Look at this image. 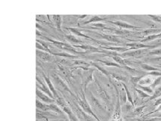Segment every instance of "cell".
Returning <instances> with one entry per match:
<instances>
[{
    "label": "cell",
    "instance_id": "1",
    "mask_svg": "<svg viewBox=\"0 0 161 121\" xmlns=\"http://www.w3.org/2000/svg\"><path fill=\"white\" fill-rule=\"evenodd\" d=\"M85 94L83 93V91H82L81 97H75L76 101H77L78 104H79L80 108H81L82 111L85 112V113H86V114H87L88 115L90 116V117L91 116L93 117L97 121H101L100 120H99V118H98V117L95 115V114H94V112H93V111L92 110L91 105L89 104V101H88V100L85 99Z\"/></svg>",
    "mask_w": 161,
    "mask_h": 121
},
{
    "label": "cell",
    "instance_id": "2",
    "mask_svg": "<svg viewBox=\"0 0 161 121\" xmlns=\"http://www.w3.org/2000/svg\"><path fill=\"white\" fill-rule=\"evenodd\" d=\"M45 38H46V39H48V41L50 42L52 44L55 45L57 48H59V49L64 51V52H70V53H72L73 55L85 54V53H83V52H80L79 51L75 49L74 47L72 45H71V44H69V43H63V42L57 41V40H55V39H49V38L46 37V36H45Z\"/></svg>",
    "mask_w": 161,
    "mask_h": 121
},
{
    "label": "cell",
    "instance_id": "3",
    "mask_svg": "<svg viewBox=\"0 0 161 121\" xmlns=\"http://www.w3.org/2000/svg\"><path fill=\"white\" fill-rule=\"evenodd\" d=\"M83 71L84 72L82 73V89L83 91L85 92L89 84L93 80V73L94 72V69L89 68Z\"/></svg>",
    "mask_w": 161,
    "mask_h": 121
},
{
    "label": "cell",
    "instance_id": "4",
    "mask_svg": "<svg viewBox=\"0 0 161 121\" xmlns=\"http://www.w3.org/2000/svg\"><path fill=\"white\" fill-rule=\"evenodd\" d=\"M95 80V83H96L97 87H98V91L99 95L102 98V101L104 102V104H105V106H111V97H110L109 94L107 92V90L104 89L103 86H102V83H101L99 81H98L97 79H94Z\"/></svg>",
    "mask_w": 161,
    "mask_h": 121
},
{
    "label": "cell",
    "instance_id": "5",
    "mask_svg": "<svg viewBox=\"0 0 161 121\" xmlns=\"http://www.w3.org/2000/svg\"><path fill=\"white\" fill-rule=\"evenodd\" d=\"M89 104H91L94 108H96V110L98 109V111L102 112H106L107 109H106L105 104H104L103 101H101L99 99H98L96 97L94 96L92 94V92H89Z\"/></svg>",
    "mask_w": 161,
    "mask_h": 121
},
{
    "label": "cell",
    "instance_id": "6",
    "mask_svg": "<svg viewBox=\"0 0 161 121\" xmlns=\"http://www.w3.org/2000/svg\"><path fill=\"white\" fill-rule=\"evenodd\" d=\"M83 31L88 32V33H92V34H95L98 38H100V39H104L108 42H111V43H123L122 40L119 39L118 36L117 35H113V34H98V33H96V32L89 31V30H83Z\"/></svg>",
    "mask_w": 161,
    "mask_h": 121
},
{
    "label": "cell",
    "instance_id": "7",
    "mask_svg": "<svg viewBox=\"0 0 161 121\" xmlns=\"http://www.w3.org/2000/svg\"><path fill=\"white\" fill-rule=\"evenodd\" d=\"M148 49H138V50H130L127 52L122 53L120 55L121 57H135V58H138L140 56H142L144 55L148 54Z\"/></svg>",
    "mask_w": 161,
    "mask_h": 121
},
{
    "label": "cell",
    "instance_id": "8",
    "mask_svg": "<svg viewBox=\"0 0 161 121\" xmlns=\"http://www.w3.org/2000/svg\"><path fill=\"white\" fill-rule=\"evenodd\" d=\"M126 46L129 47L130 50H138V49H144V48H153L158 47V45H146L144 43H141L140 42L139 43H126Z\"/></svg>",
    "mask_w": 161,
    "mask_h": 121
},
{
    "label": "cell",
    "instance_id": "9",
    "mask_svg": "<svg viewBox=\"0 0 161 121\" xmlns=\"http://www.w3.org/2000/svg\"><path fill=\"white\" fill-rule=\"evenodd\" d=\"M36 96L37 98H38V99H39V101H41L46 103V104H50L55 103V99L50 98L48 95L44 93L43 92H42L41 90H39V89H37V88L36 91Z\"/></svg>",
    "mask_w": 161,
    "mask_h": 121
},
{
    "label": "cell",
    "instance_id": "10",
    "mask_svg": "<svg viewBox=\"0 0 161 121\" xmlns=\"http://www.w3.org/2000/svg\"><path fill=\"white\" fill-rule=\"evenodd\" d=\"M52 78H53V80L55 81V83H56V85H57V86L59 88H61V90H63L62 91V92H63L64 91L65 92H67V93L71 94V95H72L73 96L76 97L75 95H74V93H73L71 91V90L69 89L68 87H67V86L66 85V84L64 83L62 81V80L60 79V77L58 76H57V75H52Z\"/></svg>",
    "mask_w": 161,
    "mask_h": 121
},
{
    "label": "cell",
    "instance_id": "11",
    "mask_svg": "<svg viewBox=\"0 0 161 121\" xmlns=\"http://www.w3.org/2000/svg\"><path fill=\"white\" fill-rule=\"evenodd\" d=\"M107 22L114 24V25L119 27L122 28V29H126V30H136V29H141V27L134 26V25H132V24H129V23H126L125 22V21H107Z\"/></svg>",
    "mask_w": 161,
    "mask_h": 121
},
{
    "label": "cell",
    "instance_id": "12",
    "mask_svg": "<svg viewBox=\"0 0 161 121\" xmlns=\"http://www.w3.org/2000/svg\"><path fill=\"white\" fill-rule=\"evenodd\" d=\"M36 88L37 89H39V90H41L42 92H43L46 94V95H48L50 98L54 99L53 95H52V92L49 90V88L47 86V84H45L38 76H36Z\"/></svg>",
    "mask_w": 161,
    "mask_h": 121
},
{
    "label": "cell",
    "instance_id": "13",
    "mask_svg": "<svg viewBox=\"0 0 161 121\" xmlns=\"http://www.w3.org/2000/svg\"><path fill=\"white\" fill-rule=\"evenodd\" d=\"M68 30H69V31L71 32V34H73V35L76 36H80V37L85 38V39H89V40H91V41L95 42V43H98V44H101V43H99V42L97 41V39H93V38H92V37H91V36H87V35H85V34H83V32H82V31H83V30H79V29H77V28L69 27Z\"/></svg>",
    "mask_w": 161,
    "mask_h": 121
},
{
    "label": "cell",
    "instance_id": "14",
    "mask_svg": "<svg viewBox=\"0 0 161 121\" xmlns=\"http://www.w3.org/2000/svg\"><path fill=\"white\" fill-rule=\"evenodd\" d=\"M52 54L48 53L46 52H43V51L36 49V56L40 60H42L43 62H48L54 61V57L52 55Z\"/></svg>",
    "mask_w": 161,
    "mask_h": 121
},
{
    "label": "cell",
    "instance_id": "15",
    "mask_svg": "<svg viewBox=\"0 0 161 121\" xmlns=\"http://www.w3.org/2000/svg\"><path fill=\"white\" fill-rule=\"evenodd\" d=\"M43 77H44L45 79V81H46V83L47 84V86H48V87L49 88V90H50V91L52 92V95H53L54 96V99L55 100H57V99H58L61 96H59V95H58V93H57V92L56 91L55 88V86H54L53 83H52V82L51 81L50 78L48 77V76H47L46 75H45V73H43Z\"/></svg>",
    "mask_w": 161,
    "mask_h": 121
},
{
    "label": "cell",
    "instance_id": "16",
    "mask_svg": "<svg viewBox=\"0 0 161 121\" xmlns=\"http://www.w3.org/2000/svg\"><path fill=\"white\" fill-rule=\"evenodd\" d=\"M73 46L75 47V48H82L83 50L85 51V52H91V53H93V52H104V51L100 50L99 48H96V47H94L92 45H85V44H83V45H72Z\"/></svg>",
    "mask_w": 161,
    "mask_h": 121
},
{
    "label": "cell",
    "instance_id": "17",
    "mask_svg": "<svg viewBox=\"0 0 161 121\" xmlns=\"http://www.w3.org/2000/svg\"><path fill=\"white\" fill-rule=\"evenodd\" d=\"M61 109H62V111H63L64 113H66L67 115V117H68V119L69 121H79V120H78L77 117H76L75 114L73 113V111H71V108L67 105V104H66V105H64V107H62L61 108Z\"/></svg>",
    "mask_w": 161,
    "mask_h": 121
},
{
    "label": "cell",
    "instance_id": "18",
    "mask_svg": "<svg viewBox=\"0 0 161 121\" xmlns=\"http://www.w3.org/2000/svg\"><path fill=\"white\" fill-rule=\"evenodd\" d=\"M50 104H46V103L39 101V99L36 100V106L37 110L42 111H51Z\"/></svg>",
    "mask_w": 161,
    "mask_h": 121
},
{
    "label": "cell",
    "instance_id": "19",
    "mask_svg": "<svg viewBox=\"0 0 161 121\" xmlns=\"http://www.w3.org/2000/svg\"><path fill=\"white\" fill-rule=\"evenodd\" d=\"M161 33V29H146L142 30L139 34L142 36V37H147L148 36L154 35V34H158Z\"/></svg>",
    "mask_w": 161,
    "mask_h": 121
},
{
    "label": "cell",
    "instance_id": "20",
    "mask_svg": "<svg viewBox=\"0 0 161 121\" xmlns=\"http://www.w3.org/2000/svg\"><path fill=\"white\" fill-rule=\"evenodd\" d=\"M107 17H102L100 16H98V15H92L90 17V18L86 21H83L82 22L81 24L83 25H85V24H90V23H95V22H99V21H106L107 20Z\"/></svg>",
    "mask_w": 161,
    "mask_h": 121
},
{
    "label": "cell",
    "instance_id": "21",
    "mask_svg": "<svg viewBox=\"0 0 161 121\" xmlns=\"http://www.w3.org/2000/svg\"><path fill=\"white\" fill-rule=\"evenodd\" d=\"M64 38L67 39V41L71 43V44H72V45H76V44H79V45H83V41H81V40H80L79 39H77V38H76L74 35H73V34L65 35Z\"/></svg>",
    "mask_w": 161,
    "mask_h": 121
},
{
    "label": "cell",
    "instance_id": "22",
    "mask_svg": "<svg viewBox=\"0 0 161 121\" xmlns=\"http://www.w3.org/2000/svg\"><path fill=\"white\" fill-rule=\"evenodd\" d=\"M102 48H104V49H107V50H110L111 52H121V53H124V52H127V51H130V49L129 48H126V47H117V46H103L102 47Z\"/></svg>",
    "mask_w": 161,
    "mask_h": 121
},
{
    "label": "cell",
    "instance_id": "23",
    "mask_svg": "<svg viewBox=\"0 0 161 121\" xmlns=\"http://www.w3.org/2000/svg\"><path fill=\"white\" fill-rule=\"evenodd\" d=\"M52 21H53L56 29L58 31H61V24H62V16L61 15H53L52 16Z\"/></svg>",
    "mask_w": 161,
    "mask_h": 121
},
{
    "label": "cell",
    "instance_id": "24",
    "mask_svg": "<svg viewBox=\"0 0 161 121\" xmlns=\"http://www.w3.org/2000/svg\"><path fill=\"white\" fill-rule=\"evenodd\" d=\"M154 80H155V79L151 78V77H150V76H149V75H147L146 76H143L142 79H141V80L139 81V83L138 85H141H141H144V86H148V85H150H150H151V84L154 83Z\"/></svg>",
    "mask_w": 161,
    "mask_h": 121
},
{
    "label": "cell",
    "instance_id": "25",
    "mask_svg": "<svg viewBox=\"0 0 161 121\" xmlns=\"http://www.w3.org/2000/svg\"><path fill=\"white\" fill-rule=\"evenodd\" d=\"M91 66H93L94 67H95V68H97V69L98 70V71H100L101 73H102L103 74H104L105 76H107V77H110V76H111V73H110L108 71H107L106 69H104V67L102 65H99L98 64L95 63V62H91Z\"/></svg>",
    "mask_w": 161,
    "mask_h": 121
},
{
    "label": "cell",
    "instance_id": "26",
    "mask_svg": "<svg viewBox=\"0 0 161 121\" xmlns=\"http://www.w3.org/2000/svg\"><path fill=\"white\" fill-rule=\"evenodd\" d=\"M160 37H161V33L160 34H154V35L148 36L144 38V39H142L139 42L141 43H147V42H150V41H153V40H155V39H159V38H160Z\"/></svg>",
    "mask_w": 161,
    "mask_h": 121
},
{
    "label": "cell",
    "instance_id": "27",
    "mask_svg": "<svg viewBox=\"0 0 161 121\" xmlns=\"http://www.w3.org/2000/svg\"><path fill=\"white\" fill-rule=\"evenodd\" d=\"M139 65H140V67H141L142 69H144V71H149V72H152V71H160L158 68H157V67H152V66L148 64L139 63Z\"/></svg>",
    "mask_w": 161,
    "mask_h": 121
},
{
    "label": "cell",
    "instance_id": "28",
    "mask_svg": "<svg viewBox=\"0 0 161 121\" xmlns=\"http://www.w3.org/2000/svg\"><path fill=\"white\" fill-rule=\"evenodd\" d=\"M138 87L139 89L141 90L142 91H144L145 93L148 94L149 95H153L154 93V90L152 89L150 86H141V85H138Z\"/></svg>",
    "mask_w": 161,
    "mask_h": 121
},
{
    "label": "cell",
    "instance_id": "29",
    "mask_svg": "<svg viewBox=\"0 0 161 121\" xmlns=\"http://www.w3.org/2000/svg\"><path fill=\"white\" fill-rule=\"evenodd\" d=\"M112 58L115 62V63L118 64L122 66H125L126 65V60H124L123 58H122L120 55H115V56H112Z\"/></svg>",
    "mask_w": 161,
    "mask_h": 121
},
{
    "label": "cell",
    "instance_id": "30",
    "mask_svg": "<svg viewBox=\"0 0 161 121\" xmlns=\"http://www.w3.org/2000/svg\"><path fill=\"white\" fill-rule=\"evenodd\" d=\"M122 85H123V88H124L125 91H126V95H127L128 101H130V103L132 104V106H134L133 99H132V95H131V93H130V90H129V89H128V87L126 86V84L123 83H122Z\"/></svg>",
    "mask_w": 161,
    "mask_h": 121
},
{
    "label": "cell",
    "instance_id": "31",
    "mask_svg": "<svg viewBox=\"0 0 161 121\" xmlns=\"http://www.w3.org/2000/svg\"><path fill=\"white\" fill-rule=\"evenodd\" d=\"M124 89V88H123ZM121 90V93L120 95V104H126V101H127V95H126V91L125 90Z\"/></svg>",
    "mask_w": 161,
    "mask_h": 121
},
{
    "label": "cell",
    "instance_id": "32",
    "mask_svg": "<svg viewBox=\"0 0 161 121\" xmlns=\"http://www.w3.org/2000/svg\"><path fill=\"white\" fill-rule=\"evenodd\" d=\"M135 90L136 91V92L138 93V95H139V97L140 98V99H147V98H149V97H150V95H149L148 94L145 93L144 91H142L141 90H140V89H139V88H135Z\"/></svg>",
    "mask_w": 161,
    "mask_h": 121
},
{
    "label": "cell",
    "instance_id": "33",
    "mask_svg": "<svg viewBox=\"0 0 161 121\" xmlns=\"http://www.w3.org/2000/svg\"><path fill=\"white\" fill-rule=\"evenodd\" d=\"M161 97V86H160L159 87H158L154 91V95L150 96V98H149L150 100H154L155 99H158V98H160Z\"/></svg>",
    "mask_w": 161,
    "mask_h": 121
},
{
    "label": "cell",
    "instance_id": "34",
    "mask_svg": "<svg viewBox=\"0 0 161 121\" xmlns=\"http://www.w3.org/2000/svg\"><path fill=\"white\" fill-rule=\"evenodd\" d=\"M101 63L104 64V65L107 66V67H122L120 64L115 63V62H106V61H102V60H97Z\"/></svg>",
    "mask_w": 161,
    "mask_h": 121
},
{
    "label": "cell",
    "instance_id": "35",
    "mask_svg": "<svg viewBox=\"0 0 161 121\" xmlns=\"http://www.w3.org/2000/svg\"><path fill=\"white\" fill-rule=\"evenodd\" d=\"M111 75L113 76V78L116 79L117 80H120V81H122V82H126L127 81V78L126 76H123L122 75L120 74H116V73H111Z\"/></svg>",
    "mask_w": 161,
    "mask_h": 121
},
{
    "label": "cell",
    "instance_id": "36",
    "mask_svg": "<svg viewBox=\"0 0 161 121\" xmlns=\"http://www.w3.org/2000/svg\"><path fill=\"white\" fill-rule=\"evenodd\" d=\"M144 76H132L131 79H130V81L134 86H137L139 84V81L142 79V77Z\"/></svg>",
    "mask_w": 161,
    "mask_h": 121
},
{
    "label": "cell",
    "instance_id": "37",
    "mask_svg": "<svg viewBox=\"0 0 161 121\" xmlns=\"http://www.w3.org/2000/svg\"><path fill=\"white\" fill-rule=\"evenodd\" d=\"M148 17H150L151 20H153L155 22H158L161 24V16L160 15H148Z\"/></svg>",
    "mask_w": 161,
    "mask_h": 121
},
{
    "label": "cell",
    "instance_id": "38",
    "mask_svg": "<svg viewBox=\"0 0 161 121\" xmlns=\"http://www.w3.org/2000/svg\"><path fill=\"white\" fill-rule=\"evenodd\" d=\"M160 83H161V76H159V77H158V78L154 80V83H153L150 86L153 89V90H154V89H155V87H157L158 85H160Z\"/></svg>",
    "mask_w": 161,
    "mask_h": 121
},
{
    "label": "cell",
    "instance_id": "39",
    "mask_svg": "<svg viewBox=\"0 0 161 121\" xmlns=\"http://www.w3.org/2000/svg\"><path fill=\"white\" fill-rule=\"evenodd\" d=\"M148 55H161V48L150 51V52H148Z\"/></svg>",
    "mask_w": 161,
    "mask_h": 121
},
{
    "label": "cell",
    "instance_id": "40",
    "mask_svg": "<svg viewBox=\"0 0 161 121\" xmlns=\"http://www.w3.org/2000/svg\"><path fill=\"white\" fill-rule=\"evenodd\" d=\"M122 67H123V68H125V69H126V71H129V72H130V73H139V71H138L137 70L134 69V68H132V67H129V66H127V65L123 66Z\"/></svg>",
    "mask_w": 161,
    "mask_h": 121
},
{
    "label": "cell",
    "instance_id": "41",
    "mask_svg": "<svg viewBox=\"0 0 161 121\" xmlns=\"http://www.w3.org/2000/svg\"><path fill=\"white\" fill-rule=\"evenodd\" d=\"M145 108V105H144V106H141L139 107V108H135V110H134V114H135V115H139V114H141V112H142L143 109Z\"/></svg>",
    "mask_w": 161,
    "mask_h": 121
},
{
    "label": "cell",
    "instance_id": "42",
    "mask_svg": "<svg viewBox=\"0 0 161 121\" xmlns=\"http://www.w3.org/2000/svg\"><path fill=\"white\" fill-rule=\"evenodd\" d=\"M151 60H154V61H157V60H161V57H159V58H152Z\"/></svg>",
    "mask_w": 161,
    "mask_h": 121
},
{
    "label": "cell",
    "instance_id": "43",
    "mask_svg": "<svg viewBox=\"0 0 161 121\" xmlns=\"http://www.w3.org/2000/svg\"><path fill=\"white\" fill-rule=\"evenodd\" d=\"M37 121H39V120H37Z\"/></svg>",
    "mask_w": 161,
    "mask_h": 121
},
{
    "label": "cell",
    "instance_id": "44",
    "mask_svg": "<svg viewBox=\"0 0 161 121\" xmlns=\"http://www.w3.org/2000/svg\"></svg>",
    "mask_w": 161,
    "mask_h": 121
}]
</instances>
